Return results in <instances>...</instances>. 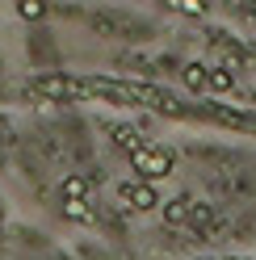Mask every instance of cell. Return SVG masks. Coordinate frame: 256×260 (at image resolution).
Wrapping results in <instances>:
<instances>
[{
	"instance_id": "cell-2",
	"label": "cell",
	"mask_w": 256,
	"mask_h": 260,
	"mask_svg": "<svg viewBox=\"0 0 256 260\" xmlns=\"http://www.w3.org/2000/svg\"><path fill=\"white\" fill-rule=\"evenodd\" d=\"M118 193H122V202L135 206V210H151V206H159V193L151 189V181H126V185H118Z\"/></svg>"
},
{
	"instance_id": "cell-5",
	"label": "cell",
	"mask_w": 256,
	"mask_h": 260,
	"mask_svg": "<svg viewBox=\"0 0 256 260\" xmlns=\"http://www.w3.org/2000/svg\"><path fill=\"white\" fill-rule=\"evenodd\" d=\"M68 218H76V222H84V226H92L97 222V214L84 206V198H68Z\"/></svg>"
},
{
	"instance_id": "cell-9",
	"label": "cell",
	"mask_w": 256,
	"mask_h": 260,
	"mask_svg": "<svg viewBox=\"0 0 256 260\" xmlns=\"http://www.w3.org/2000/svg\"><path fill=\"white\" fill-rule=\"evenodd\" d=\"M63 193H68V198H88V181L84 176H72V181L63 185Z\"/></svg>"
},
{
	"instance_id": "cell-6",
	"label": "cell",
	"mask_w": 256,
	"mask_h": 260,
	"mask_svg": "<svg viewBox=\"0 0 256 260\" xmlns=\"http://www.w3.org/2000/svg\"><path fill=\"white\" fill-rule=\"evenodd\" d=\"M164 222H189V198H177V202H168L164 206Z\"/></svg>"
},
{
	"instance_id": "cell-3",
	"label": "cell",
	"mask_w": 256,
	"mask_h": 260,
	"mask_svg": "<svg viewBox=\"0 0 256 260\" xmlns=\"http://www.w3.org/2000/svg\"><path fill=\"white\" fill-rule=\"evenodd\" d=\"M206 76H210L206 63H185V68H181V84L189 92H206Z\"/></svg>"
},
{
	"instance_id": "cell-4",
	"label": "cell",
	"mask_w": 256,
	"mask_h": 260,
	"mask_svg": "<svg viewBox=\"0 0 256 260\" xmlns=\"http://www.w3.org/2000/svg\"><path fill=\"white\" fill-rule=\"evenodd\" d=\"M231 88H235L231 72H222V68H210V76H206V92H231Z\"/></svg>"
},
{
	"instance_id": "cell-1",
	"label": "cell",
	"mask_w": 256,
	"mask_h": 260,
	"mask_svg": "<svg viewBox=\"0 0 256 260\" xmlns=\"http://www.w3.org/2000/svg\"><path fill=\"white\" fill-rule=\"evenodd\" d=\"M131 164H135V172L143 176V181H159V176H168V172H172V155H168V151H159V147H147V143H139V147L131 151Z\"/></svg>"
},
{
	"instance_id": "cell-8",
	"label": "cell",
	"mask_w": 256,
	"mask_h": 260,
	"mask_svg": "<svg viewBox=\"0 0 256 260\" xmlns=\"http://www.w3.org/2000/svg\"><path fill=\"white\" fill-rule=\"evenodd\" d=\"M210 218H214V210L206 202H189V222L194 226H210Z\"/></svg>"
},
{
	"instance_id": "cell-10",
	"label": "cell",
	"mask_w": 256,
	"mask_h": 260,
	"mask_svg": "<svg viewBox=\"0 0 256 260\" xmlns=\"http://www.w3.org/2000/svg\"><path fill=\"white\" fill-rule=\"evenodd\" d=\"M21 17L25 21H38L42 17V0H21Z\"/></svg>"
},
{
	"instance_id": "cell-7",
	"label": "cell",
	"mask_w": 256,
	"mask_h": 260,
	"mask_svg": "<svg viewBox=\"0 0 256 260\" xmlns=\"http://www.w3.org/2000/svg\"><path fill=\"white\" fill-rule=\"evenodd\" d=\"M114 143H118V147H126V151H135L143 139H139V130H135V126H126V122H122V126H114Z\"/></svg>"
}]
</instances>
